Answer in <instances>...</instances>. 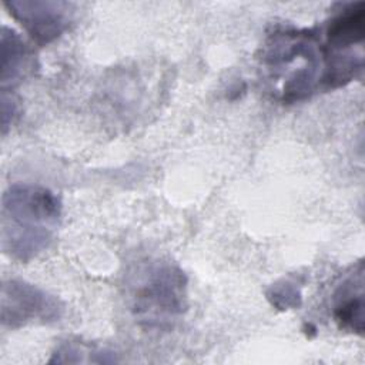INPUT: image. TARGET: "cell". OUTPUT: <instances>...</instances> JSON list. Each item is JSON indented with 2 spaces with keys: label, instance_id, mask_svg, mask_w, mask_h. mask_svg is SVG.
Wrapping results in <instances>:
<instances>
[{
  "label": "cell",
  "instance_id": "cell-8",
  "mask_svg": "<svg viewBox=\"0 0 365 365\" xmlns=\"http://www.w3.org/2000/svg\"><path fill=\"white\" fill-rule=\"evenodd\" d=\"M33 68V54L24 40L11 29L1 30V87H14Z\"/></svg>",
  "mask_w": 365,
  "mask_h": 365
},
{
  "label": "cell",
  "instance_id": "cell-5",
  "mask_svg": "<svg viewBox=\"0 0 365 365\" xmlns=\"http://www.w3.org/2000/svg\"><path fill=\"white\" fill-rule=\"evenodd\" d=\"M60 301L44 289L20 279H9L1 287V324L20 328L27 324H50L60 318Z\"/></svg>",
  "mask_w": 365,
  "mask_h": 365
},
{
  "label": "cell",
  "instance_id": "cell-1",
  "mask_svg": "<svg viewBox=\"0 0 365 365\" xmlns=\"http://www.w3.org/2000/svg\"><path fill=\"white\" fill-rule=\"evenodd\" d=\"M61 220V202L41 185L13 184L1 198V248L27 262L48 248Z\"/></svg>",
  "mask_w": 365,
  "mask_h": 365
},
{
  "label": "cell",
  "instance_id": "cell-9",
  "mask_svg": "<svg viewBox=\"0 0 365 365\" xmlns=\"http://www.w3.org/2000/svg\"><path fill=\"white\" fill-rule=\"evenodd\" d=\"M268 299L271 304L279 309L297 308L301 304V292L295 287V284L289 281H284L281 284L274 285L268 292Z\"/></svg>",
  "mask_w": 365,
  "mask_h": 365
},
{
  "label": "cell",
  "instance_id": "cell-6",
  "mask_svg": "<svg viewBox=\"0 0 365 365\" xmlns=\"http://www.w3.org/2000/svg\"><path fill=\"white\" fill-rule=\"evenodd\" d=\"M4 6L40 46L60 37L67 30L74 11L73 3L53 0H11Z\"/></svg>",
  "mask_w": 365,
  "mask_h": 365
},
{
  "label": "cell",
  "instance_id": "cell-10",
  "mask_svg": "<svg viewBox=\"0 0 365 365\" xmlns=\"http://www.w3.org/2000/svg\"><path fill=\"white\" fill-rule=\"evenodd\" d=\"M17 101L9 96L6 91L1 94V125H3V133H6L7 127L11 125L17 115Z\"/></svg>",
  "mask_w": 365,
  "mask_h": 365
},
{
  "label": "cell",
  "instance_id": "cell-7",
  "mask_svg": "<svg viewBox=\"0 0 365 365\" xmlns=\"http://www.w3.org/2000/svg\"><path fill=\"white\" fill-rule=\"evenodd\" d=\"M332 315L335 322L348 331L362 334L364 299H362V265L359 271L348 277L334 294Z\"/></svg>",
  "mask_w": 365,
  "mask_h": 365
},
{
  "label": "cell",
  "instance_id": "cell-2",
  "mask_svg": "<svg viewBox=\"0 0 365 365\" xmlns=\"http://www.w3.org/2000/svg\"><path fill=\"white\" fill-rule=\"evenodd\" d=\"M261 61L269 71L278 98L284 103L302 101L322 87L324 58L321 36L315 30L272 31L262 46Z\"/></svg>",
  "mask_w": 365,
  "mask_h": 365
},
{
  "label": "cell",
  "instance_id": "cell-4",
  "mask_svg": "<svg viewBox=\"0 0 365 365\" xmlns=\"http://www.w3.org/2000/svg\"><path fill=\"white\" fill-rule=\"evenodd\" d=\"M324 88H338L356 78L364 68L365 6L362 1L341 4L322 29Z\"/></svg>",
  "mask_w": 365,
  "mask_h": 365
},
{
  "label": "cell",
  "instance_id": "cell-3",
  "mask_svg": "<svg viewBox=\"0 0 365 365\" xmlns=\"http://www.w3.org/2000/svg\"><path fill=\"white\" fill-rule=\"evenodd\" d=\"M127 288L130 309L147 329L171 328L185 309L187 278L171 262L155 259L137 265Z\"/></svg>",
  "mask_w": 365,
  "mask_h": 365
}]
</instances>
